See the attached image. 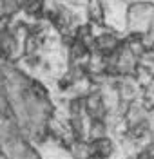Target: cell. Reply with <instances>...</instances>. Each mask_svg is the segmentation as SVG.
<instances>
[{
  "instance_id": "cell-1",
  "label": "cell",
  "mask_w": 154,
  "mask_h": 159,
  "mask_svg": "<svg viewBox=\"0 0 154 159\" xmlns=\"http://www.w3.org/2000/svg\"><path fill=\"white\" fill-rule=\"evenodd\" d=\"M154 16L152 0H133L127 4L125 11V33L143 36Z\"/></svg>"
}]
</instances>
